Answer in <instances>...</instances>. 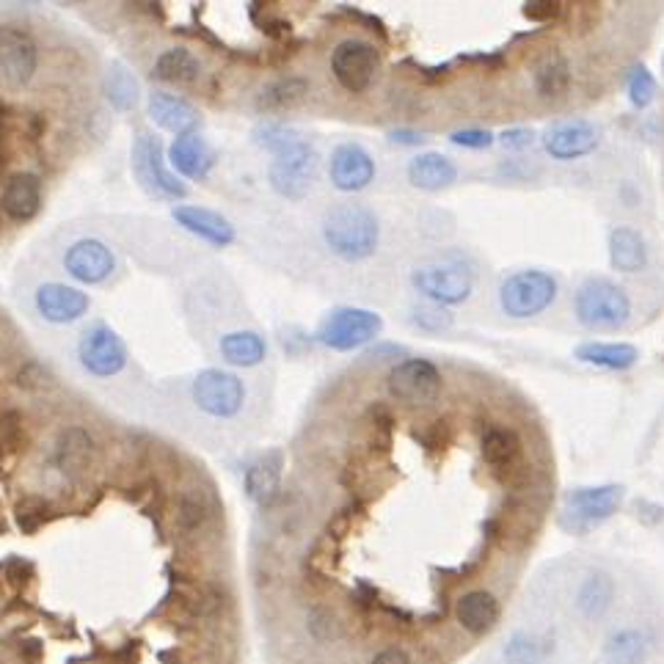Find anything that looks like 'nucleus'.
I'll return each mask as SVG.
<instances>
[{
    "label": "nucleus",
    "mask_w": 664,
    "mask_h": 664,
    "mask_svg": "<svg viewBox=\"0 0 664 664\" xmlns=\"http://www.w3.org/2000/svg\"><path fill=\"white\" fill-rule=\"evenodd\" d=\"M150 116L163 130H172V133L180 135H188L198 124L196 108L188 100H183V96H174L168 92H155L150 96Z\"/></svg>",
    "instance_id": "nucleus-26"
},
{
    "label": "nucleus",
    "mask_w": 664,
    "mask_h": 664,
    "mask_svg": "<svg viewBox=\"0 0 664 664\" xmlns=\"http://www.w3.org/2000/svg\"><path fill=\"white\" fill-rule=\"evenodd\" d=\"M328 177H331L334 188L345 193H359L376 180V161H372L370 152L361 144H339L331 152V161H328Z\"/></svg>",
    "instance_id": "nucleus-13"
},
{
    "label": "nucleus",
    "mask_w": 664,
    "mask_h": 664,
    "mask_svg": "<svg viewBox=\"0 0 664 664\" xmlns=\"http://www.w3.org/2000/svg\"><path fill=\"white\" fill-rule=\"evenodd\" d=\"M408 180L419 191L450 188L458 180V166L441 152H422L408 163Z\"/></svg>",
    "instance_id": "nucleus-21"
},
{
    "label": "nucleus",
    "mask_w": 664,
    "mask_h": 664,
    "mask_svg": "<svg viewBox=\"0 0 664 664\" xmlns=\"http://www.w3.org/2000/svg\"><path fill=\"white\" fill-rule=\"evenodd\" d=\"M282 482V456L279 452H268V456L257 458L252 467L246 469V493L265 508L276 499Z\"/></svg>",
    "instance_id": "nucleus-28"
},
{
    "label": "nucleus",
    "mask_w": 664,
    "mask_h": 664,
    "mask_svg": "<svg viewBox=\"0 0 664 664\" xmlns=\"http://www.w3.org/2000/svg\"><path fill=\"white\" fill-rule=\"evenodd\" d=\"M612 604V582L604 576V573H593L582 582L576 593V606L588 621H595V617L604 615Z\"/></svg>",
    "instance_id": "nucleus-32"
},
{
    "label": "nucleus",
    "mask_w": 664,
    "mask_h": 664,
    "mask_svg": "<svg viewBox=\"0 0 664 664\" xmlns=\"http://www.w3.org/2000/svg\"><path fill=\"white\" fill-rule=\"evenodd\" d=\"M306 94H309V81H304V78L298 75H285L279 78V81L268 83V86L259 92L257 105L270 113L289 111V108H295L298 102H304Z\"/></svg>",
    "instance_id": "nucleus-30"
},
{
    "label": "nucleus",
    "mask_w": 664,
    "mask_h": 664,
    "mask_svg": "<svg viewBox=\"0 0 664 664\" xmlns=\"http://www.w3.org/2000/svg\"><path fill=\"white\" fill-rule=\"evenodd\" d=\"M174 221H177L183 229H188L191 235L202 237V241L213 243V246H229L235 243V226L224 218L221 213H213L207 207H191V204H183V207H174Z\"/></svg>",
    "instance_id": "nucleus-18"
},
{
    "label": "nucleus",
    "mask_w": 664,
    "mask_h": 664,
    "mask_svg": "<svg viewBox=\"0 0 664 664\" xmlns=\"http://www.w3.org/2000/svg\"><path fill=\"white\" fill-rule=\"evenodd\" d=\"M94 463V439L83 428H70L55 445V467L67 477H81Z\"/></svg>",
    "instance_id": "nucleus-22"
},
{
    "label": "nucleus",
    "mask_w": 664,
    "mask_h": 664,
    "mask_svg": "<svg viewBox=\"0 0 664 664\" xmlns=\"http://www.w3.org/2000/svg\"><path fill=\"white\" fill-rule=\"evenodd\" d=\"M502 144L508 146V150H524V146L532 144V130H524V127L504 130Z\"/></svg>",
    "instance_id": "nucleus-42"
},
{
    "label": "nucleus",
    "mask_w": 664,
    "mask_h": 664,
    "mask_svg": "<svg viewBox=\"0 0 664 664\" xmlns=\"http://www.w3.org/2000/svg\"><path fill=\"white\" fill-rule=\"evenodd\" d=\"M198 72H202V67H198V59L191 50L172 48L157 55L152 75L166 83H193L198 78Z\"/></svg>",
    "instance_id": "nucleus-31"
},
{
    "label": "nucleus",
    "mask_w": 664,
    "mask_h": 664,
    "mask_svg": "<svg viewBox=\"0 0 664 664\" xmlns=\"http://www.w3.org/2000/svg\"><path fill=\"white\" fill-rule=\"evenodd\" d=\"M573 315L590 331H617L632 317V298L621 285L604 276L582 282L573 295Z\"/></svg>",
    "instance_id": "nucleus-3"
},
{
    "label": "nucleus",
    "mask_w": 664,
    "mask_h": 664,
    "mask_svg": "<svg viewBox=\"0 0 664 664\" xmlns=\"http://www.w3.org/2000/svg\"><path fill=\"white\" fill-rule=\"evenodd\" d=\"M626 89L634 108H648L651 102L656 100V78L651 75L648 67H634V70L629 72Z\"/></svg>",
    "instance_id": "nucleus-37"
},
{
    "label": "nucleus",
    "mask_w": 664,
    "mask_h": 664,
    "mask_svg": "<svg viewBox=\"0 0 664 664\" xmlns=\"http://www.w3.org/2000/svg\"><path fill=\"white\" fill-rule=\"evenodd\" d=\"M610 265L621 274H640L648 268V243L634 226H615L610 232Z\"/></svg>",
    "instance_id": "nucleus-19"
},
{
    "label": "nucleus",
    "mask_w": 664,
    "mask_h": 664,
    "mask_svg": "<svg viewBox=\"0 0 664 664\" xmlns=\"http://www.w3.org/2000/svg\"><path fill=\"white\" fill-rule=\"evenodd\" d=\"M524 14L532 20H549V17L558 14V3H527Z\"/></svg>",
    "instance_id": "nucleus-44"
},
{
    "label": "nucleus",
    "mask_w": 664,
    "mask_h": 664,
    "mask_svg": "<svg viewBox=\"0 0 664 664\" xmlns=\"http://www.w3.org/2000/svg\"><path fill=\"white\" fill-rule=\"evenodd\" d=\"M113 265L116 263H113L111 248L102 241H94V237L78 241L64 254L67 274L81 282V285H100V282H105L113 274Z\"/></svg>",
    "instance_id": "nucleus-15"
},
{
    "label": "nucleus",
    "mask_w": 664,
    "mask_h": 664,
    "mask_svg": "<svg viewBox=\"0 0 664 664\" xmlns=\"http://www.w3.org/2000/svg\"><path fill=\"white\" fill-rule=\"evenodd\" d=\"M582 365L601 367V370H632L640 359V350L629 343H582L573 350Z\"/></svg>",
    "instance_id": "nucleus-24"
},
{
    "label": "nucleus",
    "mask_w": 664,
    "mask_h": 664,
    "mask_svg": "<svg viewBox=\"0 0 664 664\" xmlns=\"http://www.w3.org/2000/svg\"><path fill=\"white\" fill-rule=\"evenodd\" d=\"M378 218L361 204H339L323 221V241L345 263L370 259L378 248Z\"/></svg>",
    "instance_id": "nucleus-2"
},
{
    "label": "nucleus",
    "mask_w": 664,
    "mask_h": 664,
    "mask_svg": "<svg viewBox=\"0 0 664 664\" xmlns=\"http://www.w3.org/2000/svg\"><path fill=\"white\" fill-rule=\"evenodd\" d=\"M389 139L395 141V144H422V133H413V130H395V133H389Z\"/></svg>",
    "instance_id": "nucleus-45"
},
{
    "label": "nucleus",
    "mask_w": 664,
    "mask_h": 664,
    "mask_svg": "<svg viewBox=\"0 0 664 664\" xmlns=\"http://www.w3.org/2000/svg\"><path fill=\"white\" fill-rule=\"evenodd\" d=\"M133 157H135V172H139L141 183L150 185V188L157 193H166V196H185V185H180L177 177H172L168 168L163 166V155L157 139L141 135V139L135 141Z\"/></svg>",
    "instance_id": "nucleus-17"
},
{
    "label": "nucleus",
    "mask_w": 664,
    "mask_h": 664,
    "mask_svg": "<svg viewBox=\"0 0 664 664\" xmlns=\"http://www.w3.org/2000/svg\"><path fill=\"white\" fill-rule=\"evenodd\" d=\"M168 163H172L183 177L204 180L210 174V168H213L215 155L202 135L188 133L174 141L172 150H168Z\"/></svg>",
    "instance_id": "nucleus-20"
},
{
    "label": "nucleus",
    "mask_w": 664,
    "mask_h": 664,
    "mask_svg": "<svg viewBox=\"0 0 664 664\" xmlns=\"http://www.w3.org/2000/svg\"><path fill=\"white\" fill-rule=\"evenodd\" d=\"M221 356L235 367H257L265 359L268 348L257 331H232L221 337Z\"/></svg>",
    "instance_id": "nucleus-29"
},
{
    "label": "nucleus",
    "mask_w": 664,
    "mask_h": 664,
    "mask_svg": "<svg viewBox=\"0 0 664 664\" xmlns=\"http://www.w3.org/2000/svg\"><path fill=\"white\" fill-rule=\"evenodd\" d=\"M384 320L378 311L370 309H356V306H339V309L328 311L326 320L317 328V339L326 348L348 354V350L361 348V345L372 343L378 337Z\"/></svg>",
    "instance_id": "nucleus-7"
},
{
    "label": "nucleus",
    "mask_w": 664,
    "mask_h": 664,
    "mask_svg": "<svg viewBox=\"0 0 664 664\" xmlns=\"http://www.w3.org/2000/svg\"><path fill=\"white\" fill-rule=\"evenodd\" d=\"M450 141L456 146H463V150H488V146L493 144V133H488V130H480V127H469L452 133Z\"/></svg>",
    "instance_id": "nucleus-41"
},
{
    "label": "nucleus",
    "mask_w": 664,
    "mask_h": 664,
    "mask_svg": "<svg viewBox=\"0 0 664 664\" xmlns=\"http://www.w3.org/2000/svg\"><path fill=\"white\" fill-rule=\"evenodd\" d=\"M571 86V67L569 61L554 55V59L543 61L535 72V89L543 96H560L569 92Z\"/></svg>",
    "instance_id": "nucleus-33"
},
{
    "label": "nucleus",
    "mask_w": 664,
    "mask_h": 664,
    "mask_svg": "<svg viewBox=\"0 0 664 664\" xmlns=\"http://www.w3.org/2000/svg\"><path fill=\"white\" fill-rule=\"evenodd\" d=\"M623 502L621 486H593V488H573L563 499V513H560V524L563 530L573 535H584V532L595 530L604 524L606 519L617 513Z\"/></svg>",
    "instance_id": "nucleus-6"
},
{
    "label": "nucleus",
    "mask_w": 664,
    "mask_h": 664,
    "mask_svg": "<svg viewBox=\"0 0 664 664\" xmlns=\"http://www.w3.org/2000/svg\"><path fill=\"white\" fill-rule=\"evenodd\" d=\"M39 204H42V185L33 174H14L0 193V207L14 221L33 218L39 213Z\"/></svg>",
    "instance_id": "nucleus-23"
},
{
    "label": "nucleus",
    "mask_w": 664,
    "mask_h": 664,
    "mask_svg": "<svg viewBox=\"0 0 664 664\" xmlns=\"http://www.w3.org/2000/svg\"><path fill=\"white\" fill-rule=\"evenodd\" d=\"M309 629L317 640H337L339 637V621L328 610L311 612Z\"/></svg>",
    "instance_id": "nucleus-40"
},
{
    "label": "nucleus",
    "mask_w": 664,
    "mask_h": 664,
    "mask_svg": "<svg viewBox=\"0 0 664 664\" xmlns=\"http://www.w3.org/2000/svg\"><path fill=\"white\" fill-rule=\"evenodd\" d=\"M37 309L44 320L64 326V323H75L78 317L86 315L89 295L78 287L50 282L37 289Z\"/></svg>",
    "instance_id": "nucleus-16"
},
{
    "label": "nucleus",
    "mask_w": 664,
    "mask_h": 664,
    "mask_svg": "<svg viewBox=\"0 0 664 664\" xmlns=\"http://www.w3.org/2000/svg\"><path fill=\"white\" fill-rule=\"evenodd\" d=\"M257 144L274 152L276 161L270 163V185L279 196L304 198L315 185L317 174V152L298 130L287 124H263L257 130Z\"/></svg>",
    "instance_id": "nucleus-1"
},
{
    "label": "nucleus",
    "mask_w": 664,
    "mask_h": 664,
    "mask_svg": "<svg viewBox=\"0 0 664 664\" xmlns=\"http://www.w3.org/2000/svg\"><path fill=\"white\" fill-rule=\"evenodd\" d=\"M456 617L467 632L486 634L499 621V601L488 590H469L458 599Z\"/></svg>",
    "instance_id": "nucleus-25"
},
{
    "label": "nucleus",
    "mask_w": 664,
    "mask_h": 664,
    "mask_svg": "<svg viewBox=\"0 0 664 664\" xmlns=\"http://www.w3.org/2000/svg\"><path fill=\"white\" fill-rule=\"evenodd\" d=\"M372 664H413L408 660V654L402 648H384L380 654H376Z\"/></svg>",
    "instance_id": "nucleus-43"
},
{
    "label": "nucleus",
    "mask_w": 664,
    "mask_h": 664,
    "mask_svg": "<svg viewBox=\"0 0 664 664\" xmlns=\"http://www.w3.org/2000/svg\"><path fill=\"white\" fill-rule=\"evenodd\" d=\"M413 323H417L422 331H447L452 326V315L445 309V306L436 304H425L413 309Z\"/></svg>",
    "instance_id": "nucleus-39"
},
{
    "label": "nucleus",
    "mask_w": 664,
    "mask_h": 664,
    "mask_svg": "<svg viewBox=\"0 0 664 664\" xmlns=\"http://www.w3.org/2000/svg\"><path fill=\"white\" fill-rule=\"evenodd\" d=\"M386 386L395 400L408 406H430L441 395V372L428 359H406L391 367Z\"/></svg>",
    "instance_id": "nucleus-10"
},
{
    "label": "nucleus",
    "mask_w": 664,
    "mask_h": 664,
    "mask_svg": "<svg viewBox=\"0 0 664 664\" xmlns=\"http://www.w3.org/2000/svg\"><path fill=\"white\" fill-rule=\"evenodd\" d=\"M210 519V504L202 491L191 488L177 502V527L183 532H198Z\"/></svg>",
    "instance_id": "nucleus-34"
},
{
    "label": "nucleus",
    "mask_w": 664,
    "mask_h": 664,
    "mask_svg": "<svg viewBox=\"0 0 664 664\" xmlns=\"http://www.w3.org/2000/svg\"><path fill=\"white\" fill-rule=\"evenodd\" d=\"M606 654L617 662H640L645 654V634L640 629H621L606 643Z\"/></svg>",
    "instance_id": "nucleus-35"
},
{
    "label": "nucleus",
    "mask_w": 664,
    "mask_h": 664,
    "mask_svg": "<svg viewBox=\"0 0 664 664\" xmlns=\"http://www.w3.org/2000/svg\"><path fill=\"white\" fill-rule=\"evenodd\" d=\"M78 356H81V365L96 378L119 376L127 365V348H124L122 337L102 323H96L83 334Z\"/></svg>",
    "instance_id": "nucleus-12"
},
{
    "label": "nucleus",
    "mask_w": 664,
    "mask_h": 664,
    "mask_svg": "<svg viewBox=\"0 0 664 664\" xmlns=\"http://www.w3.org/2000/svg\"><path fill=\"white\" fill-rule=\"evenodd\" d=\"M411 285L436 306H458L472 298L474 274L456 259H436L413 268Z\"/></svg>",
    "instance_id": "nucleus-5"
},
{
    "label": "nucleus",
    "mask_w": 664,
    "mask_h": 664,
    "mask_svg": "<svg viewBox=\"0 0 664 664\" xmlns=\"http://www.w3.org/2000/svg\"><path fill=\"white\" fill-rule=\"evenodd\" d=\"M554 300H558V279L546 270H515L499 285V306L515 320L543 315Z\"/></svg>",
    "instance_id": "nucleus-4"
},
{
    "label": "nucleus",
    "mask_w": 664,
    "mask_h": 664,
    "mask_svg": "<svg viewBox=\"0 0 664 664\" xmlns=\"http://www.w3.org/2000/svg\"><path fill=\"white\" fill-rule=\"evenodd\" d=\"M480 450L488 467H491L497 474L513 472L521 461V441L519 436L508 428L486 430L480 441Z\"/></svg>",
    "instance_id": "nucleus-27"
},
{
    "label": "nucleus",
    "mask_w": 664,
    "mask_h": 664,
    "mask_svg": "<svg viewBox=\"0 0 664 664\" xmlns=\"http://www.w3.org/2000/svg\"><path fill=\"white\" fill-rule=\"evenodd\" d=\"M504 656H508L510 664H543V651L530 634H513L504 648Z\"/></svg>",
    "instance_id": "nucleus-38"
},
{
    "label": "nucleus",
    "mask_w": 664,
    "mask_h": 664,
    "mask_svg": "<svg viewBox=\"0 0 664 664\" xmlns=\"http://www.w3.org/2000/svg\"><path fill=\"white\" fill-rule=\"evenodd\" d=\"M105 89H108V96H111V102L119 108V111H127L130 105H135V92H139V89H135L133 75H130L127 70H122L119 64L113 67L111 75H108Z\"/></svg>",
    "instance_id": "nucleus-36"
},
{
    "label": "nucleus",
    "mask_w": 664,
    "mask_h": 664,
    "mask_svg": "<svg viewBox=\"0 0 664 664\" xmlns=\"http://www.w3.org/2000/svg\"><path fill=\"white\" fill-rule=\"evenodd\" d=\"M331 72L350 94H365L380 72V55L365 39H345L331 53Z\"/></svg>",
    "instance_id": "nucleus-8"
},
{
    "label": "nucleus",
    "mask_w": 664,
    "mask_h": 664,
    "mask_svg": "<svg viewBox=\"0 0 664 664\" xmlns=\"http://www.w3.org/2000/svg\"><path fill=\"white\" fill-rule=\"evenodd\" d=\"M193 400L213 419H235L241 413L243 400H246V389H243V380L235 372L210 367L193 380Z\"/></svg>",
    "instance_id": "nucleus-9"
},
{
    "label": "nucleus",
    "mask_w": 664,
    "mask_h": 664,
    "mask_svg": "<svg viewBox=\"0 0 664 664\" xmlns=\"http://www.w3.org/2000/svg\"><path fill=\"white\" fill-rule=\"evenodd\" d=\"M39 53L33 39L20 28H0V89L20 92L37 72Z\"/></svg>",
    "instance_id": "nucleus-11"
},
{
    "label": "nucleus",
    "mask_w": 664,
    "mask_h": 664,
    "mask_svg": "<svg viewBox=\"0 0 664 664\" xmlns=\"http://www.w3.org/2000/svg\"><path fill=\"white\" fill-rule=\"evenodd\" d=\"M543 146L554 161H579L599 146V127L588 119H563L543 133Z\"/></svg>",
    "instance_id": "nucleus-14"
}]
</instances>
